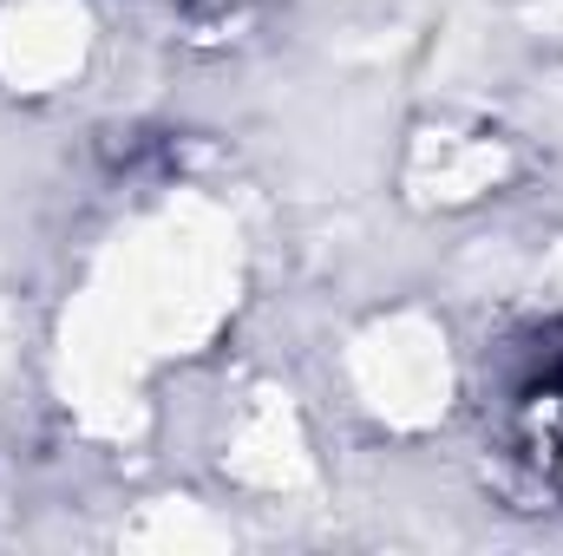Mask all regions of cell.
<instances>
[{"label": "cell", "mask_w": 563, "mask_h": 556, "mask_svg": "<svg viewBox=\"0 0 563 556\" xmlns=\"http://www.w3.org/2000/svg\"><path fill=\"white\" fill-rule=\"evenodd\" d=\"M518 419H525V445H531L538 471L563 491V380H538V387H525Z\"/></svg>", "instance_id": "1"}]
</instances>
